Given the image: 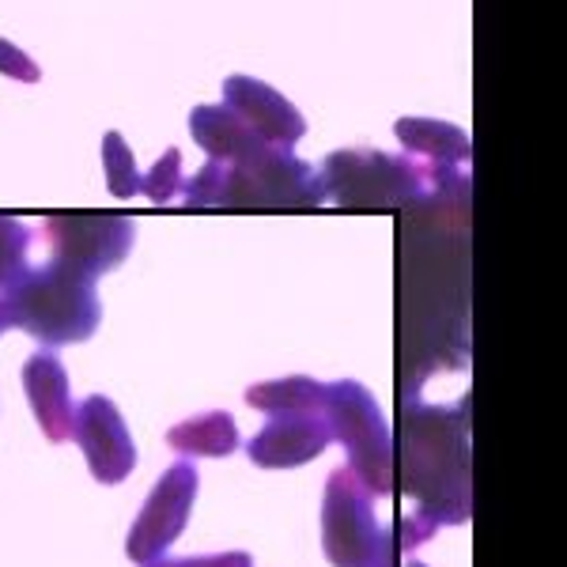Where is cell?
I'll return each mask as SVG.
<instances>
[{
    "label": "cell",
    "mask_w": 567,
    "mask_h": 567,
    "mask_svg": "<svg viewBox=\"0 0 567 567\" xmlns=\"http://www.w3.org/2000/svg\"><path fill=\"white\" fill-rule=\"evenodd\" d=\"M401 451L405 492L416 499V511L401 526V553H409L443 526H462L473 515L465 413L446 405H420L416 393H409Z\"/></svg>",
    "instance_id": "obj_1"
},
{
    "label": "cell",
    "mask_w": 567,
    "mask_h": 567,
    "mask_svg": "<svg viewBox=\"0 0 567 567\" xmlns=\"http://www.w3.org/2000/svg\"><path fill=\"white\" fill-rule=\"evenodd\" d=\"M103 307H99L95 277L69 261H45L39 269H23L0 288V322L23 329L34 341L50 344H80L99 329Z\"/></svg>",
    "instance_id": "obj_2"
},
{
    "label": "cell",
    "mask_w": 567,
    "mask_h": 567,
    "mask_svg": "<svg viewBox=\"0 0 567 567\" xmlns=\"http://www.w3.org/2000/svg\"><path fill=\"white\" fill-rule=\"evenodd\" d=\"M182 197L194 208H318L329 200L322 175L280 148L243 167L213 159L182 186Z\"/></svg>",
    "instance_id": "obj_3"
},
{
    "label": "cell",
    "mask_w": 567,
    "mask_h": 567,
    "mask_svg": "<svg viewBox=\"0 0 567 567\" xmlns=\"http://www.w3.org/2000/svg\"><path fill=\"white\" fill-rule=\"evenodd\" d=\"M326 194L341 208H398L413 200H439L465 189L458 167L393 159L382 152H333L322 167Z\"/></svg>",
    "instance_id": "obj_4"
},
{
    "label": "cell",
    "mask_w": 567,
    "mask_h": 567,
    "mask_svg": "<svg viewBox=\"0 0 567 567\" xmlns=\"http://www.w3.org/2000/svg\"><path fill=\"white\" fill-rule=\"evenodd\" d=\"M322 416L333 439H341L349 451V470L355 473V481L374 499H386L393 492V435L368 386L352 379L326 382Z\"/></svg>",
    "instance_id": "obj_5"
},
{
    "label": "cell",
    "mask_w": 567,
    "mask_h": 567,
    "mask_svg": "<svg viewBox=\"0 0 567 567\" xmlns=\"http://www.w3.org/2000/svg\"><path fill=\"white\" fill-rule=\"evenodd\" d=\"M322 548L333 567H393V545L374 515V496L349 465L333 470L326 481Z\"/></svg>",
    "instance_id": "obj_6"
},
{
    "label": "cell",
    "mask_w": 567,
    "mask_h": 567,
    "mask_svg": "<svg viewBox=\"0 0 567 567\" xmlns=\"http://www.w3.org/2000/svg\"><path fill=\"white\" fill-rule=\"evenodd\" d=\"M194 499H197V470L189 462H175L152 488V496L144 499L141 515H136L130 537H125V556L141 567L163 560V553L186 529Z\"/></svg>",
    "instance_id": "obj_7"
},
{
    "label": "cell",
    "mask_w": 567,
    "mask_h": 567,
    "mask_svg": "<svg viewBox=\"0 0 567 567\" xmlns=\"http://www.w3.org/2000/svg\"><path fill=\"white\" fill-rule=\"evenodd\" d=\"M42 235L53 246V258L76 265L95 280L133 250V219L125 216H50Z\"/></svg>",
    "instance_id": "obj_8"
},
{
    "label": "cell",
    "mask_w": 567,
    "mask_h": 567,
    "mask_svg": "<svg viewBox=\"0 0 567 567\" xmlns=\"http://www.w3.org/2000/svg\"><path fill=\"white\" fill-rule=\"evenodd\" d=\"M72 439L87 458L91 477L99 484H122L136 470V446L117 405L103 393H91L72 413Z\"/></svg>",
    "instance_id": "obj_9"
},
{
    "label": "cell",
    "mask_w": 567,
    "mask_h": 567,
    "mask_svg": "<svg viewBox=\"0 0 567 567\" xmlns=\"http://www.w3.org/2000/svg\"><path fill=\"white\" fill-rule=\"evenodd\" d=\"M224 106L269 148L291 152L307 133V122L277 87L261 84L254 76H227L224 84Z\"/></svg>",
    "instance_id": "obj_10"
},
{
    "label": "cell",
    "mask_w": 567,
    "mask_h": 567,
    "mask_svg": "<svg viewBox=\"0 0 567 567\" xmlns=\"http://www.w3.org/2000/svg\"><path fill=\"white\" fill-rule=\"evenodd\" d=\"M333 443L322 413L310 409H291V413H269V424L250 439L246 454L261 470H296V465L315 462Z\"/></svg>",
    "instance_id": "obj_11"
},
{
    "label": "cell",
    "mask_w": 567,
    "mask_h": 567,
    "mask_svg": "<svg viewBox=\"0 0 567 567\" xmlns=\"http://www.w3.org/2000/svg\"><path fill=\"white\" fill-rule=\"evenodd\" d=\"M23 390L27 401H31L34 416H39V427L50 443H65L72 439V390H69V374L61 368L58 355L50 352H34L31 360L23 363Z\"/></svg>",
    "instance_id": "obj_12"
},
{
    "label": "cell",
    "mask_w": 567,
    "mask_h": 567,
    "mask_svg": "<svg viewBox=\"0 0 567 567\" xmlns=\"http://www.w3.org/2000/svg\"><path fill=\"white\" fill-rule=\"evenodd\" d=\"M189 133L216 163H227V167H243V163H254L261 155L277 152L246 130L227 106H197L189 114Z\"/></svg>",
    "instance_id": "obj_13"
},
{
    "label": "cell",
    "mask_w": 567,
    "mask_h": 567,
    "mask_svg": "<svg viewBox=\"0 0 567 567\" xmlns=\"http://www.w3.org/2000/svg\"><path fill=\"white\" fill-rule=\"evenodd\" d=\"M401 148L413 159H424L432 167H462L470 163V136L451 122H435V117H401L393 125Z\"/></svg>",
    "instance_id": "obj_14"
},
{
    "label": "cell",
    "mask_w": 567,
    "mask_h": 567,
    "mask_svg": "<svg viewBox=\"0 0 567 567\" xmlns=\"http://www.w3.org/2000/svg\"><path fill=\"white\" fill-rule=\"evenodd\" d=\"M171 451L178 454H197V458H227V454L239 451V427H235L231 413H200L175 424L167 432Z\"/></svg>",
    "instance_id": "obj_15"
},
{
    "label": "cell",
    "mask_w": 567,
    "mask_h": 567,
    "mask_svg": "<svg viewBox=\"0 0 567 567\" xmlns=\"http://www.w3.org/2000/svg\"><path fill=\"white\" fill-rule=\"evenodd\" d=\"M322 401H326V382L303 379V374L258 382V386L246 390V405L261 409V413H291V409H310V413H322Z\"/></svg>",
    "instance_id": "obj_16"
},
{
    "label": "cell",
    "mask_w": 567,
    "mask_h": 567,
    "mask_svg": "<svg viewBox=\"0 0 567 567\" xmlns=\"http://www.w3.org/2000/svg\"><path fill=\"white\" fill-rule=\"evenodd\" d=\"M103 171L110 182V194L117 200H130L133 194H141V171H136L133 152L122 133L103 136Z\"/></svg>",
    "instance_id": "obj_17"
},
{
    "label": "cell",
    "mask_w": 567,
    "mask_h": 567,
    "mask_svg": "<svg viewBox=\"0 0 567 567\" xmlns=\"http://www.w3.org/2000/svg\"><path fill=\"white\" fill-rule=\"evenodd\" d=\"M182 186H186V178H182V152L178 148H167L155 159V167L148 175H141V194L152 200V205H167V200H175L182 194Z\"/></svg>",
    "instance_id": "obj_18"
},
{
    "label": "cell",
    "mask_w": 567,
    "mask_h": 567,
    "mask_svg": "<svg viewBox=\"0 0 567 567\" xmlns=\"http://www.w3.org/2000/svg\"><path fill=\"white\" fill-rule=\"evenodd\" d=\"M0 72H4V76H12V80H23V84H39V80H42L39 65H34L20 45H12L8 39H0Z\"/></svg>",
    "instance_id": "obj_19"
},
{
    "label": "cell",
    "mask_w": 567,
    "mask_h": 567,
    "mask_svg": "<svg viewBox=\"0 0 567 567\" xmlns=\"http://www.w3.org/2000/svg\"><path fill=\"white\" fill-rule=\"evenodd\" d=\"M148 567H254L246 553H216V556H186V560H155Z\"/></svg>",
    "instance_id": "obj_20"
},
{
    "label": "cell",
    "mask_w": 567,
    "mask_h": 567,
    "mask_svg": "<svg viewBox=\"0 0 567 567\" xmlns=\"http://www.w3.org/2000/svg\"><path fill=\"white\" fill-rule=\"evenodd\" d=\"M409 567H427V564H409Z\"/></svg>",
    "instance_id": "obj_21"
},
{
    "label": "cell",
    "mask_w": 567,
    "mask_h": 567,
    "mask_svg": "<svg viewBox=\"0 0 567 567\" xmlns=\"http://www.w3.org/2000/svg\"><path fill=\"white\" fill-rule=\"evenodd\" d=\"M0 329H4V322H0Z\"/></svg>",
    "instance_id": "obj_22"
}]
</instances>
